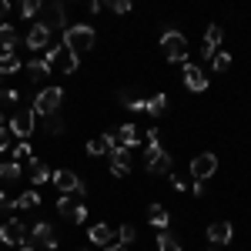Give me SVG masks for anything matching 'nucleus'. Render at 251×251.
<instances>
[{"label":"nucleus","mask_w":251,"mask_h":251,"mask_svg":"<svg viewBox=\"0 0 251 251\" xmlns=\"http://www.w3.org/2000/svg\"><path fill=\"white\" fill-rule=\"evenodd\" d=\"M117 144H124V148L134 151L137 144H141V131H137L134 124H121V127H117Z\"/></svg>","instance_id":"obj_20"},{"label":"nucleus","mask_w":251,"mask_h":251,"mask_svg":"<svg viewBox=\"0 0 251 251\" xmlns=\"http://www.w3.org/2000/svg\"><path fill=\"white\" fill-rule=\"evenodd\" d=\"M24 168H20L17 161H0V181H17Z\"/></svg>","instance_id":"obj_26"},{"label":"nucleus","mask_w":251,"mask_h":251,"mask_svg":"<svg viewBox=\"0 0 251 251\" xmlns=\"http://www.w3.org/2000/svg\"><path fill=\"white\" fill-rule=\"evenodd\" d=\"M114 238H117V231L111 228V225H91V231H87V241L97 245V248H111Z\"/></svg>","instance_id":"obj_15"},{"label":"nucleus","mask_w":251,"mask_h":251,"mask_svg":"<svg viewBox=\"0 0 251 251\" xmlns=\"http://www.w3.org/2000/svg\"><path fill=\"white\" fill-rule=\"evenodd\" d=\"M181 80H184V87L188 91H194V94H201V91H208V74L198 67V64H184V74H181Z\"/></svg>","instance_id":"obj_13"},{"label":"nucleus","mask_w":251,"mask_h":251,"mask_svg":"<svg viewBox=\"0 0 251 251\" xmlns=\"http://www.w3.org/2000/svg\"><path fill=\"white\" fill-rule=\"evenodd\" d=\"M10 154H14V161H17V164H20V161H27V164H30V161H34V148H30V141H17Z\"/></svg>","instance_id":"obj_27"},{"label":"nucleus","mask_w":251,"mask_h":251,"mask_svg":"<svg viewBox=\"0 0 251 251\" xmlns=\"http://www.w3.org/2000/svg\"><path fill=\"white\" fill-rule=\"evenodd\" d=\"M104 251H127V248H124V245H117V241H114L111 248H104Z\"/></svg>","instance_id":"obj_43"},{"label":"nucleus","mask_w":251,"mask_h":251,"mask_svg":"<svg viewBox=\"0 0 251 251\" xmlns=\"http://www.w3.org/2000/svg\"><path fill=\"white\" fill-rule=\"evenodd\" d=\"M148 221L154 225L157 231H168V225H171V214H168V208H161V204H148Z\"/></svg>","instance_id":"obj_21"},{"label":"nucleus","mask_w":251,"mask_h":251,"mask_svg":"<svg viewBox=\"0 0 251 251\" xmlns=\"http://www.w3.org/2000/svg\"><path fill=\"white\" fill-rule=\"evenodd\" d=\"M10 141H14V134H10V127L3 124V127H0V154H3V151L10 148Z\"/></svg>","instance_id":"obj_37"},{"label":"nucleus","mask_w":251,"mask_h":251,"mask_svg":"<svg viewBox=\"0 0 251 251\" xmlns=\"http://www.w3.org/2000/svg\"><path fill=\"white\" fill-rule=\"evenodd\" d=\"M44 60L50 64V71H54V67L64 71V74H74V71H77V57H74L64 44H50V47L44 50Z\"/></svg>","instance_id":"obj_4"},{"label":"nucleus","mask_w":251,"mask_h":251,"mask_svg":"<svg viewBox=\"0 0 251 251\" xmlns=\"http://www.w3.org/2000/svg\"><path fill=\"white\" fill-rule=\"evenodd\" d=\"M7 14H10V3H7V0H0V24L7 20Z\"/></svg>","instance_id":"obj_42"},{"label":"nucleus","mask_w":251,"mask_h":251,"mask_svg":"<svg viewBox=\"0 0 251 251\" xmlns=\"http://www.w3.org/2000/svg\"><path fill=\"white\" fill-rule=\"evenodd\" d=\"M0 211H10V198H7L3 188H0Z\"/></svg>","instance_id":"obj_41"},{"label":"nucleus","mask_w":251,"mask_h":251,"mask_svg":"<svg viewBox=\"0 0 251 251\" xmlns=\"http://www.w3.org/2000/svg\"><path fill=\"white\" fill-rule=\"evenodd\" d=\"M40 24L54 34V30H67V10H64V3L54 0V3H40Z\"/></svg>","instance_id":"obj_6"},{"label":"nucleus","mask_w":251,"mask_h":251,"mask_svg":"<svg viewBox=\"0 0 251 251\" xmlns=\"http://www.w3.org/2000/svg\"><path fill=\"white\" fill-rule=\"evenodd\" d=\"M7 127H10V134H14V137L27 141V137L34 134V127H37V114H34V107H17Z\"/></svg>","instance_id":"obj_5"},{"label":"nucleus","mask_w":251,"mask_h":251,"mask_svg":"<svg viewBox=\"0 0 251 251\" xmlns=\"http://www.w3.org/2000/svg\"><path fill=\"white\" fill-rule=\"evenodd\" d=\"M27 74H30L34 80H47L54 71H50V64H47L44 57H34V60H27Z\"/></svg>","instance_id":"obj_22"},{"label":"nucleus","mask_w":251,"mask_h":251,"mask_svg":"<svg viewBox=\"0 0 251 251\" xmlns=\"http://www.w3.org/2000/svg\"><path fill=\"white\" fill-rule=\"evenodd\" d=\"M50 181H54V188H57L60 194H77V198H84L87 194V188H84V181H80L74 171H67V168H60V171L50 174Z\"/></svg>","instance_id":"obj_7"},{"label":"nucleus","mask_w":251,"mask_h":251,"mask_svg":"<svg viewBox=\"0 0 251 251\" xmlns=\"http://www.w3.org/2000/svg\"><path fill=\"white\" fill-rule=\"evenodd\" d=\"M20 71V60L14 54H0V74L7 77V74H17Z\"/></svg>","instance_id":"obj_31"},{"label":"nucleus","mask_w":251,"mask_h":251,"mask_svg":"<svg viewBox=\"0 0 251 251\" xmlns=\"http://www.w3.org/2000/svg\"><path fill=\"white\" fill-rule=\"evenodd\" d=\"M131 111H134V114H141V111H148V100H141V97H134V104H131Z\"/></svg>","instance_id":"obj_39"},{"label":"nucleus","mask_w":251,"mask_h":251,"mask_svg":"<svg viewBox=\"0 0 251 251\" xmlns=\"http://www.w3.org/2000/svg\"><path fill=\"white\" fill-rule=\"evenodd\" d=\"M27 238H30V241H37L40 248H47V251H57V245H60V241H57V231H54L47 221H37V225L30 228V234H27ZM30 241H27V245H30Z\"/></svg>","instance_id":"obj_11"},{"label":"nucleus","mask_w":251,"mask_h":251,"mask_svg":"<svg viewBox=\"0 0 251 251\" xmlns=\"http://www.w3.org/2000/svg\"><path fill=\"white\" fill-rule=\"evenodd\" d=\"M214 171H218V157L211 154V151H204V154H198L191 161V177L194 184H204L208 177H214Z\"/></svg>","instance_id":"obj_9"},{"label":"nucleus","mask_w":251,"mask_h":251,"mask_svg":"<svg viewBox=\"0 0 251 251\" xmlns=\"http://www.w3.org/2000/svg\"><path fill=\"white\" fill-rule=\"evenodd\" d=\"M221 40H225V30L218 27V24H211L208 30H204V44H201V57L211 64V57L218 54V47H221Z\"/></svg>","instance_id":"obj_14"},{"label":"nucleus","mask_w":251,"mask_h":251,"mask_svg":"<svg viewBox=\"0 0 251 251\" xmlns=\"http://www.w3.org/2000/svg\"><path fill=\"white\" fill-rule=\"evenodd\" d=\"M17 100H20V91H14V87L3 91V87H0V104H17Z\"/></svg>","instance_id":"obj_36"},{"label":"nucleus","mask_w":251,"mask_h":251,"mask_svg":"<svg viewBox=\"0 0 251 251\" xmlns=\"http://www.w3.org/2000/svg\"><path fill=\"white\" fill-rule=\"evenodd\" d=\"M37 204H40V194L30 188V191H24L20 198H14V201H10V211H20V208H37Z\"/></svg>","instance_id":"obj_24"},{"label":"nucleus","mask_w":251,"mask_h":251,"mask_svg":"<svg viewBox=\"0 0 251 251\" xmlns=\"http://www.w3.org/2000/svg\"><path fill=\"white\" fill-rule=\"evenodd\" d=\"M60 104H64V87H44L37 97H34V114L37 117H54L60 111Z\"/></svg>","instance_id":"obj_3"},{"label":"nucleus","mask_w":251,"mask_h":251,"mask_svg":"<svg viewBox=\"0 0 251 251\" xmlns=\"http://www.w3.org/2000/svg\"><path fill=\"white\" fill-rule=\"evenodd\" d=\"M134 241H137V228H134V225H121V228H117V245L131 248Z\"/></svg>","instance_id":"obj_30"},{"label":"nucleus","mask_w":251,"mask_h":251,"mask_svg":"<svg viewBox=\"0 0 251 251\" xmlns=\"http://www.w3.org/2000/svg\"><path fill=\"white\" fill-rule=\"evenodd\" d=\"M211 67L218 71V74H225V71L231 67V54H225V50H218V54L211 57Z\"/></svg>","instance_id":"obj_32"},{"label":"nucleus","mask_w":251,"mask_h":251,"mask_svg":"<svg viewBox=\"0 0 251 251\" xmlns=\"http://www.w3.org/2000/svg\"><path fill=\"white\" fill-rule=\"evenodd\" d=\"M171 154H168V151H157L154 157H148V164H144V168H148V174H171Z\"/></svg>","instance_id":"obj_19"},{"label":"nucleus","mask_w":251,"mask_h":251,"mask_svg":"<svg viewBox=\"0 0 251 251\" xmlns=\"http://www.w3.org/2000/svg\"><path fill=\"white\" fill-rule=\"evenodd\" d=\"M44 181H50V168H47V161L34 157L30 161V184H44Z\"/></svg>","instance_id":"obj_23"},{"label":"nucleus","mask_w":251,"mask_h":251,"mask_svg":"<svg viewBox=\"0 0 251 251\" xmlns=\"http://www.w3.org/2000/svg\"><path fill=\"white\" fill-rule=\"evenodd\" d=\"M20 14H24V20L37 17L40 14V0H24V3H20Z\"/></svg>","instance_id":"obj_34"},{"label":"nucleus","mask_w":251,"mask_h":251,"mask_svg":"<svg viewBox=\"0 0 251 251\" xmlns=\"http://www.w3.org/2000/svg\"><path fill=\"white\" fill-rule=\"evenodd\" d=\"M20 44H24V37H17V30L3 20V24H0V54H14Z\"/></svg>","instance_id":"obj_18"},{"label":"nucleus","mask_w":251,"mask_h":251,"mask_svg":"<svg viewBox=\"0 0 251 251\" xmlns=\"http://www.w3.org/2000/svg\"><path fill=\"white\" fill-rule=\"evenodd\" d=\"M0 84H3V74H0Z\"/></svg>","instance_id":"obj_45"},{"label":"nucleus","mask_w":251,"mask_h":251,"mask_svg":"<svg viewBox=\"0 0 251 251\" xmlns=\"http://www.w3.org/2000/svg\"><path fill=\"white\" fill-rule=\"evenodd\" d=\"M168 111V94H154V97H148V114L151 117H161Z\"/></svg>","instance_id":"obj_28"},{"label":"nucleus","mask_w":251,"mask_h":251,"mask_svg":"<svg viewBox=\"0 0 251 251\" xmlns=\"http://www.w3.org/2000/svg\"><path fill=\"white\" fill-rule=\"evenodd\" d=\"M44 127H47V134H64V121H60V114H54V117H44Z\"/></svg>","instance_id":"obj_33"},{"label":"nucleus","mask_w":251,"mask_h":251,"mask_svg":"<svg viewBox=\"0 0 251 251\" xmlns=\"http://www.w3.org/2000/svg\"><path fill=\"white\" fill-rule=\"evenodd\" d=\"M117 100H121V107L131 111V104H134V91H131V87H121V91H117Z\"/></svg>","instance_id":"obj_35"},{"label":"nucleus","mask_w":251,"mask_h":251,"mask_svg":"<svg viewBox=\"0 0 251 251\" xmlns=\"http://www.w3.org/2000/svg\"><path fill=\"white\" fill-rule=\"evenodd\" d=\"M27 241V228L20 218H7L0 225V245H24Z\"/></svg>","instance_id":"obj_10"},{"label":"nucleus","mask_w":251,"mask_h":251,"mask_svg":"<svg viewBox=\"0 0 251 251\" xmlns=\"http://www.w3.org/2000/svg\"><path fill=\"white\" fill-rule=\"evenodd\" d=\"M171 188H174V191H177V194H181V191H188V188H184V181H181L177 174H171Z\"/></svg>","instance_id":"obj_40"},{"label":"nucleus","mask_w":251,"mask_h":251,"mask_svg":"<svg viewBox=\"0 0 251 251\" xmlns=\"http://www.w3.org/2000/svg\"><path fill=\"white\" fill-rule=\"evenodd\" d=\"M157 251H181V241H177V234L171 231H157Z\"/></svg>","instance_id":"obj_25"},{"label":"nucleus","mask_w":251,"mask_h":251,"mask_svg":"<svg viewBox=\"0 0 251 251\" xmlns=\"http://www.w3.org/2000/svg\"><path fill=\"white\" fill-rule=\"evenodd\" d=\"M114 148H117V137L114 134H97V137H91V141H87V154H94V157L111 154Z\"/></svg>","instance_id":"obj_17"},{"label":"nucleus","mask_w":251,"mask_h":251,"mask_svg":"<svg viewBox=\"0 0 251 251\" xmlns=\"http://www.w3.org/2000/svg\"><path fill=\"white\" fill-rule=\"evenodd\" d=\"M24 47H27V50H47V47H50V30H47L40 20H34L30 30H27V37H24Z\"/></svg>","instance_id":"obj_12"},{"label":"nucleus","mask_w":251,"mask_h":251,"mask_svg":"<svg viewBox=\"0 0 251 251\" xmlns=\"http://www.w3.org/2000/svg\"><path fill=\"white\" fill-rule=\"evenodd\" d=\"M111 10L114 14H127L131 10V0H111Z\"/></svg>","instance_id":"obj_38"},{"label":"nucleus","mask_w":251,"mask_h":251,"mask_svg":"<svg viewBox=\"0 0 251 251\" xmlns=\"http://www.w3.org/2000/svg\"><path fill=\"white\" fill-rule=\"evenodd\" d=\"M80 251H91V248H80Z\"/></svg>","instance_id":"obj_46"},{"label":"nucleus","mask_w":251,"mask_h":251,"mask_svg":"<svg viewBox=\"0 0 251 251\" xmlns=\"http://www.w3.org/2000/svg\"><path fill=\"white\" fill-rule=\"evenodd\" d=\"M24 251H37V248H34V245H24Z\"/></svg>","instance_id":"obj_44"},{"label":"nucleus","mask_w":251,"mask_h":251,"mask_svg":"<svg viewBox=\"0 0 251 251\" xmlns=\"http://www.w3.org/2000/svg\"><path fill=\"white\" fill-rule=\"evenodd\" d=\"M57 214H64V218L74 221V225H84V221H87V208H84V201H80L77 194H60Z\"/></svg>","instance_id":"obj_8"},{"label":"nucleus","mask_w":251,"mask_h":251,"mask_svg":"<svg viewBox=\"0 0 251 251\" xmlns=\"http://www.w3.org/2000/svg\"><path fill=\"white\" fill-rule=\"evenodd\" d=\"M231 238H234L231 221H211L208 225V241L211 245H231Z\"/></svg>","instance_id":"obj_16"},{"label":"nucleus","mask_w":251,"mask_h":251,"mask_svg":"<svg viewBox=\"0 0 251 251\" xmlns=\"http://www.w3.org/2000/svg\"><path fill=\"white\" fill-rule=\"evenodd\" d=\"M161 54L171 60V64H188V54H191V44L188 37L181 34V30H174L168 27L164 34H161Z\"/></svg>","instance_id":"obj_2"},{"label":"nucleus","mask_w":251,"mask_h":251,"mask_svg":"<svg viewBox=\"0 0 251 251\" xmlns=\"http://www.w3.org/2000/svg\"><path fill=\"white\" fill-rule=\"evenodd\" d=\"M144 144H148V157H154L157 151H164V148H161V131H157V127L144 131Z\"/></svg>","instance_id":"obj_29"},{"label":"nucleus","mask_w":251,"mask_h":251,"mask_svg":"<svg viewBox=\"0 0 251 251\" xmlns=\"http://www.w3.org/2000/svg\"><path fill=\"white\" fill-rule=\"evenodd\" d=\"M94 27L91 24H67V30H64V47L74 54V57H80V54H87L91 47H94Z\"/></svg>","instance_id":"obj_1"}]
</instances>
